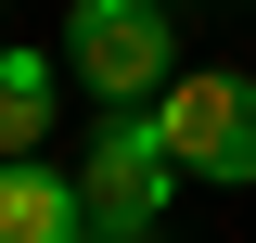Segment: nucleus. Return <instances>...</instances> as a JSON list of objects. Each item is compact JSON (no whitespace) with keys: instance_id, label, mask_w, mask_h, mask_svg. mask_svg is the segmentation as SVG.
<instances>
[{"instance_id":"f257e3e1","label":"nucleus","mask_w":256,"mask_h":243,"mask_svg":"<svg viewBox=\"0 0 256 243\" xmlns=\"http://www.w3.org/2000/svg\"><path fill=\"white\" fill-rule=\"evenodd\" d=\"M180 154H166V116L154 102H102V128H90V154H77V192H90V230H116V243H141L166 205H180Z\"/></svg>"},{"instance_id":"f03ea898","label":"nucleus","mask_w":256,"mask_h":243,"mask_svg":"<svg viewBox=\"0 0 256 243\" xmlns=\"http://www.w3.org/2000/svg\"><path fill=\"white\" fill-rule=\"evenodd\" d=\"M64 64L90 102H154L180 77V13L166 0H64Z\"/></svg>"},{"instance_id":"7ed1b4c3","label":"nucleus","mask_w":256,"mask_h":243,"mask_svg":"<svg viewBox=\"0 0 256 243\" xmlns=\"http://www.w3.org/2000/svg\"><path fill=\"white\" fill-rule=\"evenodd\" d=\"M166 116V154H180L192 180H218V192H256V77H230V64H205V77H166L154 90Z\"/></svg>"},{"instance_id":"20e7f679","label":"nucleus","mask_w":256,"mask_h":243,"mask_svg":"<svg viewBox=\"0 0 256 243\" xmlns=\"http://www.w3.org/2000/svg\"><path fill=\"white\" fill-rule=\"evenodd\" d=\"M0 243H90V192L52 154H0Z\"/></svg>"},{"instance_id":"39448f33","label":"nucleus","mask_w":256,"mask_h":243,"mask_svg":"<svg viewBox=\"0 0 256 243\" xmlns=\"http://www.w3.org/2000/svg\"><path fill=\"white\" fill-rule=\"evenodd\" d=\"M64 77H77L64 52H38V38H0V154H38V141H52Z\"/></svg>"},{"instance_id":"423d86ee","label":"nucleus","mask_w":256,"mask_h":243,"mask_svg":"<svg viewBox=\"0 0 256 243\" xmlns=\"http://www.w3.org/2000/svg\"><path fill=\"white\" fill-rule=\"evenodd\" d=\"M90 243H116V230H90Z\"/></svg>"}]
</instances>
